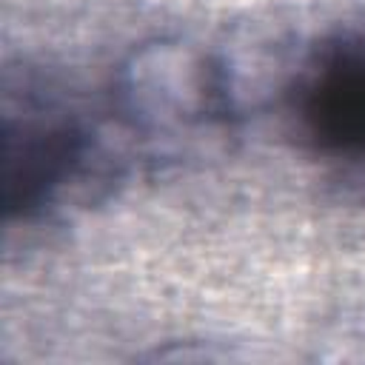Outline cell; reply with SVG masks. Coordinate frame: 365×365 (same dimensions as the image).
<instances>
[{
  "label": "cell",
  "mask_w": 365,
  "mask_h": 365,
  "mask_svg": "<svg viewBox=\"0 0 365 365\" xmlns=\"http://www.w3.org/2000/svg\"><path fill=\"white\" fill-rule=\"evenodd\" d=\"M97 160L94 125L60 94L26 80L3 106V214L34 220L80 185Z\"/></svg>",
  "instance_id": "cell-1"
},
{
  "label": "cell",
  "mask_w": 365,
  "mask_h": 365,
  "mask_svg": "<svg viewBox=\"0 0 365 365\" xmlns=\"http://www.w3.org/2000/svg\"><path fill=\"white\" fill-rule=\"evenodd\" d=\"M291 111L314 151L365 163V34L334 37L305 60L291 91Z\"/></svg>",
  "instance_id": "cell-2"
}]
</instances>
